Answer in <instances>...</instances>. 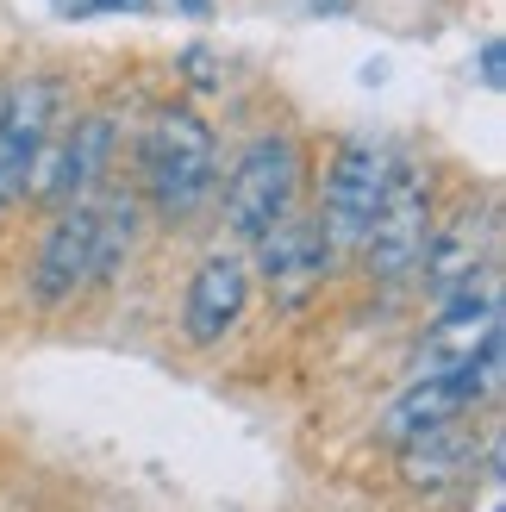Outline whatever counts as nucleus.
I'll return each instance as SVG.
<instances>
[{"label": "nucleus", "mask_w": 506, "mask_h": 512, "mask_svg": "<svg viewBox=\"0 0 506 512\" xmlns=\"http://www.w3.org/2000/svg\"><path fill=\"white\" fill-rule=\"evenodd\" d=\"M138 169H144V194L163 219H188L200 200L213 194L219 163H213V132L207 119L188 107H169L144 125L138 144Z\"/></svg>", "instance_id": "1"}, {"label": "nucleus", "mask_w": 506, "mask_h": 512, "mask_svg": "<svg viewBox=\"0 0 506 512\" xmlns=\"http://www.w3.org/2000/svg\"><path fill=\"white\" fill-rule=\"evenodd\" d=\"M425 238H432V175H425L419 163H394L388 169V188H382V207H375L369 238H363L369 275L375 281L419 275Z\"/></svg>", "instance_id": "2"}, {"label": "nucleus", "mask_w": 506, "mask_h": 512, "mask_svg": "<svg viewBox=\"0 0 506 512\" xmlns=\"http://www.w3.org/2000/svg\"><path fill=\"white\" fill-rule=\"evenodd\" d=\"M300 194V144L294 138H257L232 169V188H225V225L232 238H257L263 225H275L282 213H294Z\"/></svg>", "instance_id": "3"}, {"label": "nucleus", "mask_w": 506, "mask_h": 512, "mask_svg": "<svg viewBox=\"0 0 506 512\" xmlns=\"http://www.w3.org/2000/svg\"><path fill=\"white\" fill-rule=\"evenodd\" d=\"M388 169H394V157L375 138H350L338 150L332 175H325V225H319L332 250H363L369 219H375L382 188H388Z\"/></svg>", "instance_id": "4"}, {"label": "nucleus", "mask_w": 506, "mask_h": 512, "mask_svg": "<svg viewBox=\"0 0 506 512\" xmlns=\"http://www.w3.org/2000/svg\"><path fill=\"white\" fill-rule=\"evenodd\" d=\"M250 244H257V275L269 281V294L282 300V306L313 300L325 288V275H332V256H338L313 219H294V213H282L275 225H263Z\"/></svg>", "instance_id": "5"}, {"label": "nucleus", "mask_w": 506, "mask_h": 512, "mask_svg": "<svg viewBox=\"0 0 506 512\" xmlns=\"http://www.w3.org/2000/svg\"><path fill=\"white\" fill-rule=\"evenodd\" d=\"M244 300H250V263L232 250L207 256L188 281V300H182V338L194 350H213L225 331L244 319Z\"/></svg>", "instance_id": "6"}, {"label": "nucleus", "mask_w": 506, "mask_h": 512, "mask_svg": "<svg viewBox=\"0 0 506 512\" xmlns=\"http://www.w3.org/2000/svg\"><path fill=\"white\" fill-rule=\"evenodd\" d=\"M82 281H94V200H75L50 219L44 250L32 263V300L38 306H63Z\"/></svg>", "instance_id": "7"}, {"label": "nucleus", "mask_w": 506, "mask_h": 512, "mask_svg": "<svg viewBox=\"0 0 506 512\" xmlns=\"http://www.w3.org/2000/svg\"><path fill=\"white\" fill-rule=\"evenodd\" d=\"M425 294L432 300H450L457 288H469L475 275L494 269V213H457L450 225H432V238H425Z\"/></svg>", "instance_id": "8"}, {"label": "nucleus", "mask_w": 506, "mask_h": 512, "mask_svg": "<svg viewBox=\"0 0 506 512\" xmlns=\"http://www.w3.org/2000/svg\"><path fill=\"white\" fill-rule=\"evenodd\" d=\"M463 413H469L463 381L450 375V369H425L413 388L382 413V438H388V444H413V438H425V431H438V425L463 419Z\"/></svg>", "instance_id": "9"}, {"label": "nucleus", "mask_w": 506, "mask_h": 512, "mask_svg": "<svg viewBox=\"0 0 506 512\" xmlns=\"http://www.w3.org/2000/svg\"><path fill=\"white\" fill-rule=\"evenodd\" d=\"M400 475L413 481V488H450V481L475 475V438L450 419L438 431H425V438L400 444Z\"/></svg>", "instance_id": "10"}, {"label": "nucleus", "mask_w": 506, "mask_h": 512, "mask_svg": "<svg viewBox=\"0 0 506 512\" xmlns=\"http://www.w3.org/2000/svg\"><path fill=\"white\" fill-rule=\"evenodd\" d=\"M132 244H138V200L132 194L94 200V281H113Z\"/></svg>", "instance_id": "11"}, {"label": "nucleus", "mask_w": 506, "mask_h": 512, "mask_svg": "<svg viewBox=\"0 0 506 512\" xmlns=\"http://www.w3.org/2000/svg\"><path fill=\"white\" fill-rule=\"evenodd\" d=\"M69 188L75 194H88L100 175H107V157H113V119L107 113H94L82 125H69Z\"/></svg>", "instance_id": "12"}, {"label": "nucleus", "mask_w": 506, "mask_h": 512, "mask_svg": "<svg viewBox=\"0 0 506 512\" xmlns=\"http://www.w3.org/2000/svg\"><path fill=\"white\" fill-rule=\"evenodd\" d=\"M150 7V0H63V13H75V19H82V13H144Z\"/></svg>", "instance_id": "13"}, {"label": "nucleus", "mask_w": 506, "mask_h": 512, "mask_svg": "<svg viewBox=\"0 0 506 512\" xmlns=\"http://www.w3.org/2000/svg\"><path fill=\"white\" fill-rule=\"evenodd\" d=\"M182 69H188V82H194V88H213V82H219V75H213V69H219V57H213V50H188V57H182Z\"/></svg>", "instance_id": "14"}, {"label": "nucleus", "mask_w": 506, "mask_h": 512, "mask_svg": "<svg viewBox=\"0 0 506 512\" xmlns=\"http://www.w3.org/2000/svg\"><path fill=\"white\" fill-rule=\"evenodd\" d=\"M13 188H19V157H13V144L0 138V207L13 200Z\"/></svg>", "instance_id": "15"}, {"label": "nucleus", "mask_w": 506, "mask_h": 512, "mask_svg": "<svg viewBox=\"0 0 506 512\" xmlns=\"http://www.w3.org/2000/svg\"><path fill=\"white\" fill-rule=\"evenodd\" d=\"M482 82H488V88H500V82H506V75H500V38H488V44H482Z\"/></svg>", "instance_id": "16"}]
</instances>
